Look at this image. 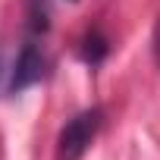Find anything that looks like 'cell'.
<instances>
[{
  "label": "cell",
  "mask_w": 160,
  "mask_h": 160,
  "mask_svg": "<svg viewBox=\"0 0 160 160\" xmlns=\"http://www.w3.org/2000/svg\"><path fill=\"white\" fill-rule=\"evenodd\" d=\"M78 53H82V60L88 66H101L110 53V38L101 32V28H91L85 38H82V47H78Z\"/></svg>",
  "instance_id": "obj_3"
},
{
  "label": "cell",
  "mask_w": 160,
  "mask_h": 160,
  "mask_svg": "<svg viewBox=\"0 0 160 160\" xmlns=\"http://www.w3.org/2000/svg\"><path fill=\"white\" fill-rule=\"evenodd\" d=\"M154 53H157V63H160V22L154 28Z\"/></svg>",
  "instance_id": "obj_4"
},
{
  "label": "cell",
  "mask_w": 160,
  "mask_h": 160,
  "mask_svg": "<svg viewBox=\"0 0 160 160\" xmlns=\"http://www.w3.org/2000/svg\"><path fill=\"white\" fill-rule=\"evenodd\" d=\"M44 75H47V57H44L41 44H38L35 38H28V41L22 44L16 63H13V72H10L7 88H10L13 94H16V91H25V88H32L35 82H41Z\"/></svg>",
  "instance_id": "obj_2"
},
{
  "label": "cell",
  "mask_w": 160,
  "mask_h": 160,
  "mask_svg": "<svg viewBox=\"0 0 160 160\" xmlns=\"http://www.w3.org/2000/svg\"><path fill=\"white\" fill-rule=\"evenodd\" d=\"M104 126V110L101 107H88L82 113H75L57 138V160H82L85 151L94 144L98 132Z\"/></svg>",
  "instance_id": "obj_1"
}]
</instances>
